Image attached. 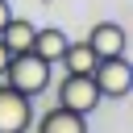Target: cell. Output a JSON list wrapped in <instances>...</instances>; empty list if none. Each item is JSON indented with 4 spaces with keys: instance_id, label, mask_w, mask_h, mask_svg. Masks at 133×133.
<instances>
[{
    "instance_id": "1",
    "label": "cell",
    "mask_w": 133,
    "mask_h": 133,
    "mask_svg": "<svg viewBox=\"0 0 133 133\" xmlns=\"http://www.w3.org/2000/svg\"><path fill=\"white\" fill-rule=\"evenodd\" d=\"M0 83H8L12 91H21V96H42L46 87H50V62H42L33 50H25V54H12L8 58V66H4V79Z\"/></svg>"
},
{
    "instance_id": "2",
    "label": "cell",
    "mask_w": 133,
    "mask_h": 133,
    "mask_svg": "<svg viewBox=\"0 0 133 133\" xmlns=\"http://www.w3.org/2000/svg\"><path fill=\"white\" fill-rule=\"evenodd\" d=\"M91 83L100 91V100H125L129 87H133V71H129V58H100L91 66Z\"/></svg>"
},
{
    "instance_id": "3",
    "label": "cell",
    "mask_w": 133,
    "mask_h": 133,
    "mask_svg": "<svg viewBox=\"0 0 133 133\" xmlns=\"http://www.w3.org/2000/svg\"><path fill=\"white\" fill-rule=\"evenodd\" d=\"M58 108H71V112H79V116H87L91 108H100V91H96V83H91V75H62V83H58Z\"/></svg>"
},
{
    "instance_id": "4",
    "label": "cell",
    "mask_w": 133,
    "mask_h": 133,
    "mask_svg": "<svg viewBox=\"0 0 133 133\" xmlns=\"http://www.w3.org/2000/svg\"><path fill=\"white\" fill-rule=\"evenodd\" d=\"M29 125H33L29 96H21L8 83H0V133H29Z\"/></svg>"
},
{
    "instance_id": "5",
    "label": "cell",
    "mask_w": 133,
    "mask_h": 133,
    "mask_svg": "<svg viewBox=\"0 0 133 133\" xmlns=\"http://www.w3.org/2000/svg\"><path fill=\"white\" fill-rule=\"evenodd\" d=\"M87 46L96 50V58H121V54L129 50L125 25H116V21H100V25H91V33H87Z\"/></svg>"
},
{
    "instance_id": "6",
    "label": "cell",
    "mask_w": 133,
    "mask_h": 133,
    "mask_svg": "<svg viewBox=\"0 0 133 133\" xmlns=\"http://www.w3.org/2000/svg\"><path fill=\"white\" fill-rule=\"evenodd\" d=\"M66 46H71V37H66L58 25H46V29H37V33H33V46H29V50H33L42 62H50V66H54V62L66 54Z\"/></svg>"
},
{
    "instance_id": "7",
    "label": "cell",
    "mask_w": 133,
    "mask_h": 133,
    "mask_svg": "<svg viewBox=\"0 0 133 133\" xmlns=\"http://www.w3.org/2000/svg\"><path fill=\"white\" fill-rule=\"evenodd\" d=\"M33 33H37L33 21H25V17H8L4 29H0V42H4L8 54H25V50L33 46Z\"/></svg>"
},
{
    "instance_id": "8",
    "label": "cell",
    "mask_w": 133,
    "mask_h": 133,
    "mask_svg": "<svg viewBox=\"0 0 133 133\" xmlns=\"http://www.w3.org/2000/svg\"><path fill=\"white\" fill-rule=\"evenodd\" d=\"M37 133H87V116H79V112L54 104V108L37 121Z\"/></svg>"
},
{
    "instance_id": "9",
    "label": "cell",
    "mask_w": 133,
    "mask_h": 133,
    "mask_svg": "<svg viewBox=\"0 0 133 133\" xmlns=\"http://www.w3.org/2000/svg\"><path fill=\"white\" fill-rule=\"evenodd\" d=\"M58 62H62L71 75H91V66H96L100 58H96V50H91L87 42H71V46H66V54H62Z\"/></svg>"
},
{
    "instance_id": "10",
    "label": "cell",
    "mask_w": 133,
    "mask_h": 133,
    "mask_svg": "<svg viewBox=\"0 0 133 133\" xmlns=\"http://www.w3.org/2000/svg\"><path fill=\"white\" fill-rule=\"evenodd\" d=\"M8 17H12V4H8V0H0V29H4V21H8Z\"/></svg>"
},
{
    "instance_id": "11",
    "label": "cell",
    "mask_w": 133,
    "mask_h": 133,
    "mask_svg": "<svg viewBox=\"0 0 133 133\" xmlns=\"http://www.w3.org/2000/svg\"><path fill=\"white\" fill-rule=\"evenodd\" d=\"M8 58H12V54H8V50H4V42H0V79H4V66H8Z\"/></svg>"
}]
</instances>
